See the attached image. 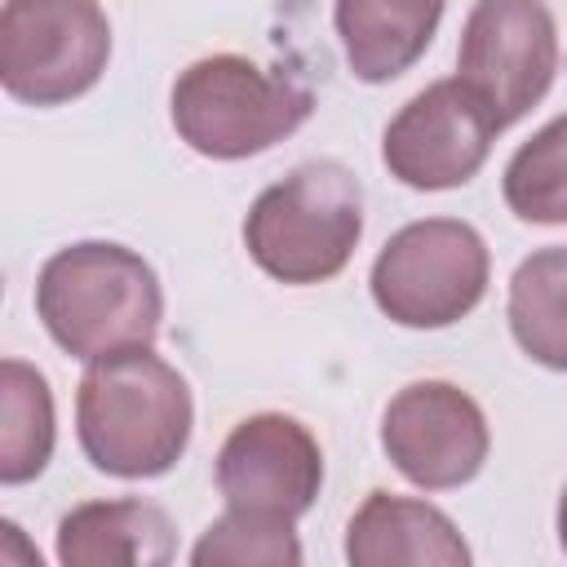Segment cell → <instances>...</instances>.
Here are the masks:
<instances>
[{
    "label": "cell",
    "instance_id": "277c9868",
    "mask_svg": "<svg viewBox=\"0 0 567 567\" xmlns=\"http://www.w3.org/2000/svg\"><path fill=\"white\" fill-rule=\"evenodd\" d=\"M168 111L177 137L195 155L248 159L292 137L310 120L315 93L297 75L261 66L244 53H213L173 80Z\"/></svg>",
    "mask_w": 567,
    "mask_h": 567
},
{
    "label": "cell",
    "instance_id": "7c38bea8",
    "mask_svg": "<svg viewBox=\"0 0 567 567\" xmlns=\"http://www.w3.org/2000/svg\"><path fill=\"white\" fill-rule=\"evenodd\" d=\"M173 549V518L137 496L84 501L58 518L62 567H164Z\"/></svg>",
    "mask_w": 567,
    "mask_h": 567
},
{
    "label": "cell",
    "instance_id": "30bf717a",
    "mask_svg": "<svg viewBox=\"0 0 567 567\" xmlns=\"http://www.w3.org/2000/svg\"><path fill=\"white\" fill-rule=\"evenodd\" d=\"M213 478L230 509L297 523L323 487V452L297 416L252 412L226 434Z\"/></svg>",
    "mask_w": 567,
    "mask_h": 567
},
{
    "label": "cell",
    "instance_id": "9c48e42d",
    "mask_svg": "<svg viewBox=\"0 0 567 567\" xmlns=\"http://www.w3.org/2000/svg\"><path fill=\"white\" fill-rule=\"evenodd\" d=\"M381 447L408 483L447 492L483 470L492 430L483 408L461 385L412 381L381 412Z\"/></svg>",
    "mask_w": 567,
    "mask_h": 567
},
{
    "label": "cell",
    "instance_id": "6da1fadb",
    "mask_svg": "<svg viewBox=\"0 0 567 567\" xmlns=\"http://www.w3.org/2000/svg\"><path fill=\"white\" fill-rule=\"evenodd\" d=\"M195 399L186 377L151 346L102 354L75 390L80 452L111 478H159L190 443Z\"/></svg>",
    "mask_w": 567,
    "mask_h": 567
},
{
    "label": "cell",
    "instance_id": "8fae6325",
    "mask_svg": "<svg viewBox=\"0 0 567 567\" xmlns=\"http://www.w3.org/2000/svg\"><path fill=\"white\" fill-rule=\"evenodd\" d=\"M346 558L354 567H465L470 545L439 505L399 492H368L346 523Z\"/></svg>",
    "mask_w": 567,
    "mask_h": 567
},
{
    "label": "cell",
    "instance_id": "9a60e30c",
    "mask_svg": "<svg viewBox=\"0 0 567 567\" xmlns=\"http://www.w3.org/2000/svg\"><path fill=\"white\" fill-rule=\"evenodd\" d=\"M58 421H53V390L40 368L27 359L0 363V483L18 487L44 474L53 456Z\"/></svg>",
    "mask_w": 567,
    "mask_h": 567
},
{
    "label": "cell",
    "instance_id": "52a82bcc",
    "mask_svg": "<svg viewBox=\"0 0 567 567\" xmlns=\"http://www.w3.org/2000/svg\"><path fill=\"white\" fill-rule=\"evenodd\" d=\"M461 80L487 102L501 128L518 124L554 84L558 27L545 0H474L461 49Z\"/></svg>",
    "mask_w": 567,
    "mask_h": 567
},
{
    "label": "cell",
    "instance_id": "ba28073f",
    "mask_svg": "<svg viewBox=\"0 0 567 567\" xmlns=\"http://www.w3.org/2000/svg\"><path fill=\"white\" fill-rule=\"evenodd\" d=\"M496 133V115L461 75L434 80L385 124L381 159L412 190H452L487 164Z\"/></svg>",
    "mask_w": 567,
    "mask_h": 567
},
{
    "label": "cell",
    "instance_id": "3957f363",
    "mask_svg": "<svg viewBox=\"0 0 567 567\" xmlns=\"http://www.w3.org/2000/svg\"><path fill=\"white\" fill-rule=\"evenodd\" d=\"M363 239L359 177L337 159L297 164L266 186L244 217L248 257L279 284L306 288L341 275Z\"/></svg>",
    "mask_w": 567,
    "mask_h": 567
},
{
    "label": "cell",
    "instance_id": "7a4b0ae2",
    "mask_svg": "<svg viewBox=\"0 0 567 567\" xmlns=\"http://www.w3.org/2000/svg\"><path fill=\"white\" fill-rule=\"evenodd\" d=\"M35 315L44 332L80 363L115 350L155 346L164 288L151 261L111 239L58 248L35 275Z\"/></svg>",
    "mask_w": 567,
    "mask_h": 567
},
{
    "label": "cell",
    "instance_id": "5bb4252c",
    "mask_svg": "<svg viewBox=\"0 0 567 567\" xmlns=\"http://www.w3.org/2000/svg\"><path fill=\"white\" fill-rule=\"evenodd\" d=\"M505 315L527 359L567 372V248H536L514 266Z\"/></svg>",
    "mask_w": 567,
    "mask_h": 567
},
{
    "label": "cell",
    "instance_id": "e0dca14e",
    "mask_svg": "<svg viewBox=\"0 0 567 567\" xmlns=\"http://www.w3.org/2000/svg\"><path fill=\"white\" fill-rule=\"evenodd\" d=\"M195 567H297L301 563V540L292 532V518H270V514H248L230 509L204 527V536L190 549Z\"/></svg>",
    "mask_w": 567,
    "mask_h": 567
},
{
    "label": "cell",
    "instance_id": "4fadbf2b",
    "mask_svg": "<svg viewBox=\"0 0 567 567\" xmlns=\"http://www.w3.org/2000/svg\"><path fill=\"white\" fill-rule=\"evenodd\" d=\"M443 0H332L346 66L363 84L399 80L430 49Z\"/></svg>",
    "mask_w": 567,
    "mask_h": 567
},
{
    "label": "cell",
    "instance_id": "2e32d148",
    "mask_svg": "<svg viewBox=\"0 0 567 567\" xmlns=\"http://www.w3.org/2000/svg\"><path fill=\"white\" fill-rule=\"evenodd\" d=\"M505 208L532 226H567V115H554L505 164Z\"/></svg>",
    "mask_w": 567,
    "mask_h": 567
},
{
    "label": "cell",
    "instance_id": "8992f818",
    "mask_svg": "<svg viewBox=\"0 0 567 567\" xmlns=\"http://www.w3.org/2000/svg\"><path fill=\"white\" fill-rule=\"evenodd\" d=\"M111 62V22L97 0H4L0 84L13 102L62 106L89 93Z\"/></svg>",
    "mask_w": 567,
    "mask_h": 567
},
{
    "label": "cell",
    "instance_id": "5b68a950",
    "mask_svg": "<svg viewBox=\"0 0 567 567\" xmlns=\"http://www.w3.org/2000/svg\"><path fill=\"white\" fill-rule=\"evenodd\" d=\"M492 252L461 217L408 221L372 261V301L399 328L461 323L487 292Z\"/></svg>",
    "mask_w": 567,
    "mask_h": 567
},
{
    "label": "cell",
    "instance_id": "ac0fdd59",
    "mask_svg": "<svg viewBox=\"0 0 567 567\" xmlns=\"http://www.w3.org/2000/svg\"><path fill=\"white\" fill-rule=\"evenodd\" d=\"M558 545H563V554H567V487H563V496H558Z\"/></svg>",
    "mask_w": 567,
    "mask_h": 567
}]
</instances>
